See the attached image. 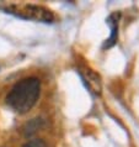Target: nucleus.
Instances as JSON below:
<instances>
[{
  "mask_svg": "<svg viewBox=\"0 0 139 147\" xmlns=\"http://www.w3.org/2000/svg\"><path fill=\"white\" fill-rule=\"evenodd\" d=\"M41 84L37 78H25L14 85L6 96L7 105L16 113H27L39 96Z\"/></svg>",
  "mask_w": 139,
  "mask_h": 147,
  "instance_id": "nucleus-1",
  "label": "nucleus"
},
{
  "mask_svg": "<svg viewBox=\"0 0 139 147\" xmlns=\"http://www.w3.org/2000/svg\"><path fill=\"white\" fill-rule=\"evenodd\" d=\"M3 9L9 14L16 15L22 19H28V20H35V21H41V22H52L54 20L52 11L43 6L38 5H14L10 4L7 6H3Z\"/></svg>",
  "mask_w": 139,
  "mask_h": 147,
  "instance_id": "nucleus-2",
  "label": "nucleus"
},
{
  "mask_svg": "<svg viewBox=\"0 0 139 147\" xmlns=\"http://www.w3.org/2000/svg\"><path fill=\"white\" fill-rule=\"evenodd\" d=\"M118 18L120 14H112L110 18L107 19V24L111 26V37H110L105 43V47H111L114 45L117 40V30H118Z\"/></svg>",
  "mask_w": 139,
  "mask_h": 147,
  "instance_id": "nucleus-3",
  "label": "nucleus"
},
{
  "mask_svg": "<svg viewBox=\"0 0 139 147\" xmlns=\"http://www.w3.org/2000/svg\"><path fill=\"white\" fill-rule=\"evenodd\" d=\"M42 125H43V121L41 120V119H33L32 121L27 122L26 126L23 127L25 135H26V136H30V135L35 134L37 130H39L41 127H42Z\"/></svg>",
  "mask_w": 139,
  "mask_h": 147,
  "instance_id": "nucleus-4",
  "label": "nucleus"
},
{
  "mask_svg": "<svg viewBox=\"0 0 139 147\" xmlns=\"http://www.w3.org/2000/svg\"><path fill=\"white\" fill-rule=\"evenodd\" d=\"M23 147H47L42 140H32L23 146Z\"/></svg>",
  "mask_w": 139,
  "mask_h": 147,
  "instance_id": "nucleus-5",
  "label": "nucleus"
}]
</instances>
